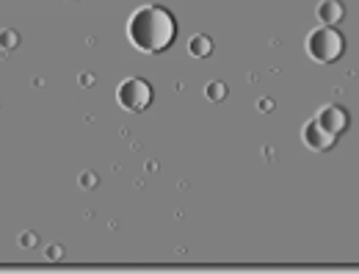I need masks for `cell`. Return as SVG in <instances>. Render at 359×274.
<instances>
[{"mask_svg": "<svg viewBox=\"0 0 359 274\" xmlns=\"http://www.w3.org/2000/svg\"><path fill=\"white\" fill-rule=\"evenodd\" d=\"M128 37L144 53H163L172 47L177 37V22L172 11L163 6H141L130 17Z\"/></svg>", "mask_w": 359, "mask_h": 274, "instance_id": "obj_1", "label": "cell"}, {"mask_svg": "<svg viewBox=\"0 0 359 274\" xmlns=\"http://www.w3.org/2000/svg\"><path fill=\"white\" fill-rule=\"evenodd\" d=\"M343 50H346V42H343L340 31H334L329 25L326 28H318V31H313L307 37V53L313 56L315 61H320V64L337 61L343 56Z\"/></svg>", "mask_w": 359, "mask_h": 274, "instance_id": "obj_2", "label": "cell"}, {"mask_svg": "<svg viewBox=\"0 0 359 274\" xmlns=\"http://www.w3.org/2000/svg\"><path fill=\"white\" fill-rule=\"evenodd\" d=\"M116 97H119L122 108H128V111H144V108L152 103V89H149V84L141 81V78H128V81L119 86Z\"/></svg>", "mask_w": 359, "mask_h": 274, "instance_id": "obj_3", "label": "cell"}, {"mask_svg": "<svg viewBox=\"0 0 359 274\" xmlns=\"http://www.w3.org/2000/svg\"><path fill=\"white\" fill-rule=\"evenodd\" d=\"M315 122H318L320 128H326L332 136H340V133L348 128V114H346V108H340V105H326V108L318 111Z\"/></svg>", "mask_w": 359, "mask_h": 274, "instance_id": "obj_4", "label": "cell"}, {"mask_svg": "<svg viewBox=\"0 0 359 274\" xmlns=\"http://www.w3.org/2000/svg\"><path fill=\"white\" fill-rule=\"evenodd\" d=\"M334 141H337V136H332V133H329L326 128H320L315 119H310V122L304 125V144H307L310 150L323 152V150H329Z\"/></svg>", "mask_w": 359, "mask_h": 274, "instance_id": "obj_5", "label": "cell"}, {"mask_svg": "<svg viewBox=\"0 0 359 274\" xmlns=\"http://www.w3.org/2000/svg\"><path fill=\"white\" fill-rule=\"evenodd\" d=\"M318 17H320L323 22H337V20H343V3H337V0H323V3L318 6Z\"/></svg>", "mask_w": 359, "mask_h": 274, "instance_id": "obj_6", "label": "cell"}, {"mask_svg": "<svg viewBox=\"0 0 359 274\" xmlns=\"http://www.w3.org/2000/svg\"><path fill=\"white\" fill-rule=\"evenodd\" d=\"M210 39L208 37H194V42H191V53L194 56H208L210 53Z\"/></svg>", "mask_w": 359, "mask_h": 274, "instance_id": "obj_7", "label": "cell"}]
</instances>
